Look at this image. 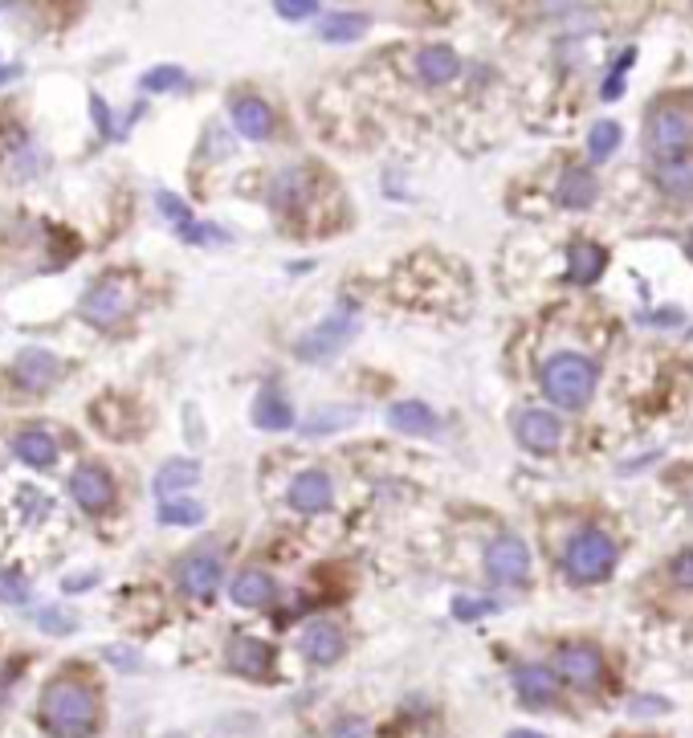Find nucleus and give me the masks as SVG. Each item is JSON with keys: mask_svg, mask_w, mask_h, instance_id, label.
<instances>
[{"mask_svg": "<svg viewBox=\"0 0 693 738\" xmlns=\"http://www.w3.org/2000/svg\"><path fill=\"white\" fill-rule=\"evenodd\" d=\"M41 726L53 738H90L99 730V694L86 682L57 677L41 694Z\"/></svg>", "mask_w": 693, "mask_h": 738, "instance_id": "obj_1", "label": "nucleus"}, {"mask_svg": "<svg viewBox=\"0 0 693 738\" xmlns=\"http://www.w3.org/2000/svg\"><path fill=\"white\" fill-rule=\"evenodd\" d=\"M539 380L551 404H559V408H583V404H592L595 387H600V368H595V359L579 352H555L542 364Z\"/></svg>", "mask_w": 693, "mask_h": 738, "instance_id": "obj_2", "label": "nucleus"}, {"mask_svg": "<svg viewBox=\"0 0 693 738\" xmlns=\"http://www.w3.org/2000/svg\"><path fill=\"white\" fill-rule=\"evenodd\" d=\"M356 335H359V306L338 303L335 310L319 322V327H310V331L298 339L294 355L306 359V364H322V359H331V355L343 352V347H347Z\"/></svg>", "mask_w": 693, "mask_h": 738, "instance_id": "obj_3", "label": "nucleus"}, {"mask_svg": "<svg viewBox=\"0 0 693 738\" xmlns=\"http://www.w3.org/2000/svg\"><path fill=\"white\" fill-rule=\"evenodd\" d=\"M563 568L572 575L575 584H600L608 580L612 568H616V543H612L608 531H579V535L567 543V555H563Z\"/></svg>", "mask_w": 693, "mask_h": 738, "instance_id": "obj_4", "label": "nucleus"}, {"mask_svg": "<svg viewBox=\"0 0 693 738\" xmlns=\"http://www.w3.org/2000/svg\"><path fill=\"white\" fill-rule=\"evenodd\" d=\"M693 143V123L681 106H657L649 115V152L657 155L660 164H673L685 160Z\"/></svg>", "mask_w": 693, "mask_h": 738, "instance_id": "obj_5", "label": "nucleus"}, {"mask_svg": "<svg viewBox=\"0 0 693 738\" xmlns=\"http://www.w3.org/2000/svg\"><path fill=\"white\" fill-rule=\"evenodd\" d=\"M486 575L498 587H518L530 580V547L518 535H502L486 547Z\"/></svg>", "mask_w": 693, "mask_h": 738, "instance_id": "obj_6", "label": "nucleus"}, {"mask_svg": "<svg viewBox=\"0 0 693 738\" xmlns=\"http://www.w3.org/2000/svg\"><path fill=\"white\" fill-rule=\"evenodd\" d=\"M559 673L572 682L575 689H595L600 682H604V653L595 649V645H588V640H572V645H563L555 657Z\"/></svg>", "mask_w": 693, "mask_h": 738, "instance_id": "obj_7", "label": "nucleus"}, {"mask_svg": "<svg viewBox=\"0 0 693 738\" xmlns=\"http://www.w3.org/2000/svg\"><path fill=\"white\" fill-rule=\"evenodd\" d=\"M514 433H518L523 449H530V454H555L559 445H563V424H559L555 412H542V408L518 412Z\"/></svg>", "mask_w": 693, "mask_h": 738, "instance_id": "obj_8", "label": "nucleus"}, {"mask_svg": "<svg viewBox=\"0 0 693 738\" xmlns=\"http://www.w3.org/2000/svg\"><path fill=\"white\" fill-rule=\"evenodd\" d=\"M69 494H74V502L82 506V510L99 514V510L115 502V482H111V473L102 470V466H82L69 478Z\"/></svg>", "mask_w": 693, "mask_h": 738, "instance_id": "obj_9", "label": "nucleus"}, {"mask_svg": "<svg viewBox=\"0 0 693 738\" xmlns=\"http://www.w3.org/2000/svg\"><path fill=\"white\" fill-rule=\"evenodd\" d=\"M180 587L192 600H213L220 587V559L217 555H188L180 563Z\"/></svg>", "mask_w": 693, "mask_h": 738, "instance_id": "obj_10", "label": "nucleus"}, {"mask_svg": "<svg viewBox=\"0 0 693 738\" xmlns=\"http://www.w3.org/2000/svg\"><path fill=\"white\" fill-rule=\"evenodd\" d=\"M13 371H17V380L29 387V392H46V387L62 376V359L53 352H46V347H25V352L17 355Z\"/></svg>", "mask_w": 693, "mask_h": 738, "instance_id": "obj_11", "label": "nucleus"}, {"mask_svg": "<svg viewBox=\"0 0 693 738\" xmlns=\"http://www.w3.org/2000/svg\"><path fill=\"white\" fill-rule=\"evenodd\" d=\"M347 649V637H343V628L331 621H315L306 624L303 633V653L306 661H315V665H335L338 657Z\"/></svg>", "mask_w": 693, "mask_h": 738, "instance_id": "obj_12", "label": "nucleus"}, {"mask_svg": "<svg viewBox=\"0 0 693 738\" xmlns=\"http://www.w3.org/2000/svg\"><path fill=\"white\" fill-rule=\"evenodd\" d=\"M604 269H608V250L600 241H588V237L572 241V250H567V278L575 285H592Z\"/></svg>", "mask_w": 693, "mask_h": 738, "instance_id": "obj_13", "label": "nucleus"}, {"mask_svg": "<svg viewBox=\"0 0 693 738\" xmlns=\"http://www.w3.org/2000/svg\"><path fill=\"white\" fill-rule=\"evenodd\" d=\"M331 498H335V486H331V478L322 470L298 473L294 486H290V506L303 510V514H319V510H326Z\"/></svg>", "mask_w": 693, "mask_h": 738, "instance_id": "obj_14", "label": "nucleus"}, {"mask_svg": "<svg viewBox=\"0 0 693 738\" xmlns=\"http://www.w3.org/2000/svg\"><path fill=\"white\" fill-rule=\"evenodd\" d=\"M229 665L241 677H266L273 670V649L257 637H233L229 640Z\"/></svg>", "mask_w": 693, "mask_h": 738, "instance_id": "obj_15", "label": "nucleus"}, {"mask_svg": "<svg viewBox=\"0 0 693 738\" xmlns=\"http://www.w3.org/2000/svg\"><path fill=\"white\" fill-rule=\"evenodd\" d=\"M595 196H600V180H595L588 168H567L559 176V188H555V201L563 208H572V213H583V208H592Z\"/></svg>", "mask_w": 693, "mask_h": 738, "instance_id": "obj_16", "label": "nucleus"}, {"mask_svg": "<svg viewBox=\"0 0 693 738\" xmlns=\"http://www.w3.org/2000/svg\"><path fill=\"white\" fill-rule=\"evenodd\" d=\"M514 689H518V698H523L526 705H547L555 698L559 677H555V670L530 661V665H518V670H514Z\"/></svg>", "mask_w": 693, "mask_h": 738, "instance_id": "obj_17", "label": "nucleus"}, {"mask_svg": "<svg viewBox=\"0 0 693 738\" xmlns=\"http://www.w3.org/2000/svg\"><path fill=\"white\" fill-rule=\"evenodd\" d=\"M233 127H238L245 139H270L273 135V111L266 99H254V94H241L233 102Z\"/></svg>", "mask_w": 693, "mask_h": 738, "instance_id": "obj_18", "label": "nucleus"}, {"mask_svg": "<svg viewBox=\"0 0 693 738\" xmlns=\"http://www.w3.org/2000/svg\"><path fill=\"white\" fill-rule=\"evenodd\" d=\"M82 315L90 322H99V327H111V322H119L123 315H127V294H123L115 282L94 285L82 298Z\"/></svg>", "mask_w": 693, "mask_h": 738, "instance_id": "obj_19", "label": "nucleus"}, {"mask_svg": "<svg viewBox=\"0 0 693 738\" xmlns=\"http://www.w3.org/2000/svg\"><path fill=\"white\" fill-rule=\"evenodd\" d=\"M388 424L405 436H433L437 433V412L421 400H400L388 408Z\"/></svg>", "mask_w": 693, "mask_h": 738, "instance_id": "obj_20", "label": "nucleus"}, {"mask_svg": "<svg viewBox=\"0 0 693 738\" xmlns=\"http://www.w3.org/2000/svg\"><path fill=\"white\" fill-rule=\"evenodd\" d=\"M416 74H421L428 86H445L461 74V58H457L449 46H424V50L416 53Z\"/></svg>", "mask_w": 693, "mask_h": 738, "instance_id": "obj_21", "label": "nucleus"}, {"mask_svg": "<svg viewBox=\"0 0 693 738\" xmlns=\"http://www.w3.org/2000/svg\"><path fill=\"white\" fill-rule=\"evenodd\" d=\"M196 482H201V466H196L192 457H171V461L159 466L152 486L159 498H171L176 489H188V486H196Z\"/></svg>", "mask_w": 693, "mask_h": 738, "instance_id": "obj_22", "label": "nucleus"}, {"mask_svg": "<svg viewBox=\"0 0 693 738\" xmlns=\"http://www.w3.org/2000/svg\"><path fill=\"white\" fill-rule=\"evenodd\" d=\"M229 596H233L241 608H261V605H270V600H273V580L266 575V571L249 568V571H241L238 580H233Z\"/></svg>", "mask_w": 693, "mask_h": 738, "instance_id": "obj_23", "label": "nucleus"}, {"mask_svg": "<svg viewBox=\"0 0 693 738\" xmlns=\"http://www.w3.org/2000/svg\"><path fill=\"white\" fill-rule=\"evenodd\" d=\"M13 449L25 466H34V470H50L53 461H57V441L50 433H41V429H29V433H21L13 441Z\"/></svg>", "mask_w": 693, "mask_h": 738, "instance_id": "obj_24", "label": "nucleus"}, {"mask_svg": "<svg viewBox=\"0 0 693 738\" xmlns=\"http://www.w3.org/2000/svg\"><path fill=\"white\" fill-rule=\"evenodd\" d=\"M368 25H372V21L363 17V13H331V17H322L319 37L331 41V46H351V41H359V37L368 34Z\"/></svg>", "mask_w": 693, "mask_h": 738, "instance_id": "obj_25", "label": "nucleus"}, {"mask_svg": "<svg viewBox=\"0 0 693 738\" xmlns=\"http://www.w3.org/2000/svg\"><path fill=\"white\" fill-rule=\"evenodd\" d=\"M620 143H625V127H620L616 118H600V123H592V131H588V155H592V164L612 160V155L620 152Z\"/></svg>", "mask_w": 693, "mask_h": 738, "instance_id": "obj_26", "label": "nucleus"}, {"mask_svg": "<svg viewBox=\"0 0 693 738\" xmlns=\"http://www.w3.org/2000/svg\"><path fill=\"white\" fill-rule=\"evenodd\" d=\"M254 424L266 429V433H282V429L294 424V412H290V404L278 392H261L254 404Z\"/></svg>", "mask_w": 693, "mask_h": 738, "instance_id": "obj_27", "label": "nucleus"}, {"mask_svg": "<svg viewBox=\"0 0 693 738\" xmlns=\"http://www.w3.org/2000/svg\"><path fill=\"white\" fill-rule=\"evenodd\" d=\"M356 420H359V408H322V412H315L310 420H303V433L322 436V433H335V429H347V424H356Z\"/></svg>", "mask_w": 693, "mask_h": 738, "instance_id": "obj_28", "label": "nucleus"}, {"mask_svg": "<svg viewBox=\"0 0 693 738\" xmlns=\"http://www.w3.org/2000/svg\"><path fill=\"white\" fill-rule=\"evenodd\" d=\"M159 522L164 526H196V522H204V502H196V498H168V502L159 506Z\"/></svg>", "mask_w": 693, "mask_h": 738, "instance_id": "obj_29", "label": "nucleus"}, {"mask_svg": "<svg viewBox=\"0 0 693 738\" xmlns=\"http://www.w3.org/2000/svg\"><path fill=\"white\" fill-rule=\"evenodd\" d=\"M657 184L669 192V196H693V164L685 160H673L657 171Z\"/></svg>", "mask_w": 693, "mask_h": 738, "instance_id": "obj_30", "label": "nucleus"}, {"mask_svg": "<svg viewBox=\"0 0 693 738\" xmlns=\"http://www.w3.org/2000/svg\"><path fill=\"white\" fill-rule=\"evenodd\" d=\"M188 86V74L180 66H155L143 74V90H152V94H164V90H184Z\"/></svg>", "mask_w": 693, "mask_h": 738, "instance_id": "obj_31", "label": "nucleus"}, {"mask_svg": "<svg viewBox=\"0 0 693 738\" xmlns=\"http://www.w3.org/2000/svg\"><path fill=\"white\" fill-rule=\"evenodd\" d=\"M0 605H29V580L21 571H0Z\"/></svg>", "mask_w": 693, "mask_h": 738, "instance_id": "obj_32", "label": "nucleus"}, {"mask_svg": "<svg viewBox=\"0 0 693 738\" xmlns=\"http://www.w3.org/2000/svg\"><path fill=\"white\" fill-rule=\"evenodd\" d=\"M632 58H637V50H625L620 53V62L612 66V74L604 78V86H600V99L604 102H616L625 94V74H628V66H632Z\"/></svg>", "mask_w": 693, "mask_h": 738, "instance_id": "obj_33", "label": "nucleus"}, {"mask_svg": "<svg viewBox=\"0 0 693 738\" xmlns=\"http://www.w3.org/2000/svg\"><path fill=\"white\" fill-rule=\"evenodd\" d=\"M493 600H482V596H457L453 600V616L457 621H477V616H486V612H493Z\"/></svg>", "mask_w": 693, "mask_h": 738, "instance_id": "obj_34", "label": "nucleus"}, {"mask_svg": "<svg viewBox=\"0 0 693 738\" xmlns=\"http://www.w3.org/2000/svg\"><path fill=\"white\" fill-rule=\"evenodd\" d=\"M273 13L282 21H306L319 13V0H273Z\"/></svg>", "mask_w": 693, "mask_h": 738, "instance_id": "obj_35", "label": "nucleus"}, {"mask_svg": "<svg viewBox=\"0 0 693 738\" xmlns=\"http://www.w3.org/2000/svg\"><path fill=\"white\" fill-rule=\"evenodd\" d=\"M37 624H41L46 633H53V637H62V633H69V628H74V616L57 612V608H41V612H37Z\"/></svg>", "mask_w": 693, "mask_h": 738, "instance_id": "obj_36", "label": "nucleus"}, {"mask_svg": "<svg viewBox=\"0 0 693 738\" xmlns=\"http://www.w3.org/2000/svg\"><path fill=\"white\" fill-rule=\"evenodd\" d=\"M155 201H159V213H164V217H171L176 225H188V220H192V213H188V204L180 201L176 192H159Z\"/></svg>", "mask_w": 693, "mask_h": 738, "instance_id": "obj_37", "label": "nucleus"}, {"mask_svg": "<svg viewBox=\"0 0 693 738\" xmlns=\"http://www.w3.org/2000/svg\"><path fill=\"white\" fill-rule=\"evenodd\" d=\"M673 580L681 587H690V591H693V543L677 551V559H673Z\"/></svg>", "mask_w": 693, "mask_h": 738, "instance_id": "obj_38", "label": "nucleus"}, {"mask_svg": "<svg viewBox=\"0 0 693 738\" xmlns=\"http://www.w3.org/2000/svg\"><path fill=\"white\" fill-rule=\"evenodd\" d=\"M106 661H115V665H119V670H139V657L131 653V649H123V645H111V649H106Z\"/></svg>", "mask_w": 693, "mask_h": 738, "instance_id": "obj_39", "label": "nucleus"}, {"mask_svg": "<svg viewBox=\"0 0 693 738\" xmlns=\"http://www.w3.org/2000/svg\"><path fill=\"white\" fill-rule=\"evenodd\" d=\"M90 106H94V118H99V127L106 135H111V111H106V102L99 99V94H94V99H90Z\"/></svg>", "mask_w": 693, "mask_h": 738, "instance_id": "obj_40", "label": "nucleus"}, {"mask_svg": "<svg viewBox=\"0 0 693 738\" xmlns=\"http://www.w3.org/2000/svg\"><path fill=\"white\" fill-rule=\"evenodd\" d=\"M665 710V702H657V698H644V702H632V714H660Z\"/></svg>", "mask_w": 693, "mask_h": 738, "instance_id": "obj_41", "label": "nucleus"}, {"mask_svg": "<svg viewBox=\"0 0 693 738\" xmlns=\"http://www.w3.org/2000/svg\"><path fill=\"white\" fill-rule=\"evenodd\" d=\"M335 738H363V722L347 718L343 726H338V735H335Z\"/></svg>", "mask_w": 693, "mask_h": 738, "instance_id": "obj_42", "label": "nucleus"}, {"mask_svg": "<svg viewBox=\"0 0 693 738\" xmlns=\"http://www.w3.org/2000/svg\"><path fill=\"white\" fill-rule=\"evenodd\" d=\"M644 322H681V310H673V315L669 310L665 315H644Z\"/></svg>", "mask_w": 693, "mask_h": 738, "instance_id": "obj_43", "label": "nucleus"}, {"mask_svg": "<svg viewBox=\"0 0 693 738\" xmlns=\"http://www.w3.org/2000/svg\"><path fill=\"white\" fill-rule=\"evenodd\" d=\"M17 74H21L17 66H4V69H0V82H13V78H17Z\"/></svg>", "mask_w": 693, "mask_h": 738, "instance_id": "obj_44", "label": "nucleus"}, {"mask_svg": "<svg viewBox=\"0 0 693 738\" xmlns=\"http://www.w3.org/2000/svg\"><path fill=\"white\" fill-rule=\"evenodd\" d=\"M506 738H547V735H539V730H510Z\"/></svg>", "mask_w": 693, "mask_h": 738, "instance_id": "obj_45", "label": "nucleus"}, {"mask_svg": "<svg viewBox=\"0 0 693 738\" xmlns=\"http://www.w3.org/2000/svg\"><path fill=\"white\" fill-rule=\"evenodd\" d=\"M690 253H693V233H690Z\"/></svg>", "mask_w": 693, "mask_h": 738, "instance_id": "obj_46", "label": "nucleus"}]
</instances>
